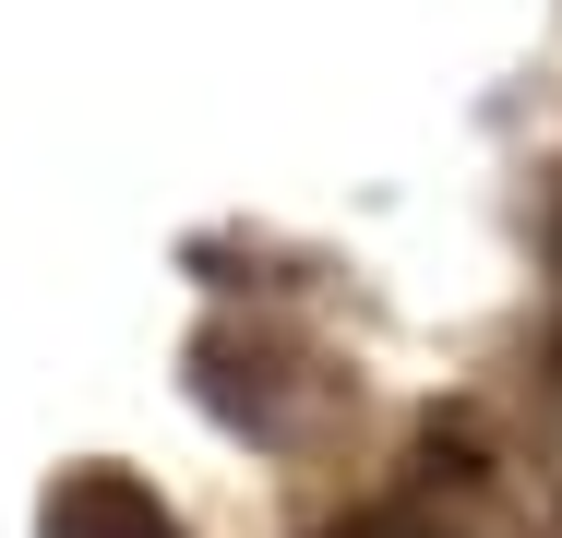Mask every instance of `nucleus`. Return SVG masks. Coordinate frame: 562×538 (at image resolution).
Segmentation results:
<instances>
[{
    "label": "nucleus",
    "instance_id": "2",
    "mask_svg": "<svg viewBox=\"0 0 562 538\" xmlns=\"http://www.w3.org/2000/svg\"><path fill=\"white\" fill-rule=\"evenodd\" d=\"M336 538H443V527H383V515H371V527H336Z\"/></svg>",
    "mask_w": 562,
    "mask_h": 538
},
{
    "label": "nucleus",
    "instance_id": "1",
    "mask_svg": "<svg viewBox=\"0 0 562 538\" xmlns=\"http://www.w3.org/2000/svg\"><path fill=\"white\" fill-rule=\"evenodd\" d=\"M48 538H180V515L132 479V467H72L48 491Z\"/></svg>",
    "mask_w": 562,
    "mask_h": 538
}]
</instances>
